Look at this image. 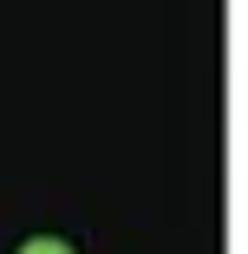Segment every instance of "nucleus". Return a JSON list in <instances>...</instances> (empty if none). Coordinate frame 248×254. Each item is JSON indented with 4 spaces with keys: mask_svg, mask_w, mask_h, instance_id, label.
<instances>
[{
    "mask_svg": "<svg viewBox=\"0 0 248 254\" xmlns=\"http://www.w3.org/2000/svg\"><path fill=\"white\" fill-rule=\"evenodd\" d=\"M20 254H72V241H59V235H33V241H20Z\"/></svg>",
    "mask_w": 248,
    "mask_h": 254,
    "instance_id": "nucleus-1",
    "label": "nucleus"
}]
</instances>
